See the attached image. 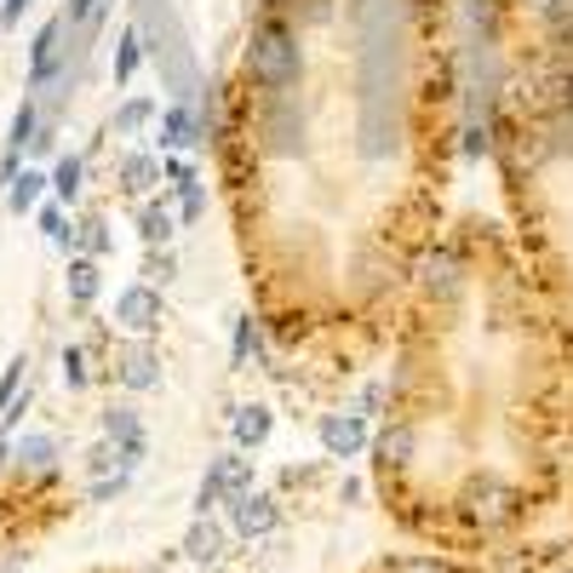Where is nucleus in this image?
<instances>
[{
    "label": "nucleus",
    "mask_w": 573,
    "mask_h": 573,
    "mask_svg": "<svg viewBox=\"0 0 573 573\" xmlns=\"http://www.w3.org/2000/svg\"><path fill=\"white\" fill-rule=\"evenodd\" d=\"M264 373L333 408L385 367L465 156V0H247L202 87Z\"/></svg>",
    "instance_id": "obj_1"
},
{
    "label": "nucleus",
    "mask_w": 573,
    "mask_h": 573,
    "mask_svg": "<svg viewBox=\"0 0 573 573\" xmlns=\"http://www.w3.org/2000/svg\"><path fill=\"white\" fill-rule=\"evenodd\" d=\"M367 470L385 522L425 551H511L568 516V362L500 207L459 202L413 270Z\"/></svg>",
    "instance_id": "obj_2"
},
{
    "label": "nucleus",
    "mask_w": 573,
    "mask_h": 573,
    "mask_svg": "<svg viewBox=\"0 0 573 573\" xmlns=\"http://www.w3.org/2000/svg\"><path fill=\"white\" fill-rule=\"evenodd\" d=\"M465 156L557 321L573 390V0H465ZM573 539V493H568Z\"/></svg>",
    "instance_id": "obj_3"
},
{
    "label": "nucleus",
    "mask_w": 573,
    "mask_h": 573,
    "mask_svg": "<svg viewBox=\"0 0 573 573\" xmlns=\"http://www.w3.org/2000/svg\"><path fill=\"white\" fill-rule=\"evenodd\" d=\"M356 573H573V539L568 534H539L522 539L511 551H482V557H454V551H390L373 557Z\"/></svg>",
    "instance_id": "obj_4"
},
{
    "label": "nucleus",
    "mask_w": 573,
    "mask_h": 573,
    "mask_svg": "<svg viewBox=\"0 0 573 573\" xmlns=\"http://www.w3.org/2000/svg\"><path fill=\"white\" fill-rule=\"evenodd\" d=\"M115 328L127 339H156L167 328V287L149 282H127L115 293Z\"/></svg>",
    "instance_id": "obj_5"
},
{
    "label": "nucleus",
    "mask_w": 573,
    "mask_h": 573,
    "mask_svg": "<svg viewBox=\"0 0 573 573\" xmlns=\"http://www.w3.org/2000/svg\"><path fill=\"white\" fill-rule=\"evenodd\" d=\"M316 436H321V447H328V459H362L373 447V413L328 408V413H316Z\"/></svg>",
    "instance_id": "obj_6"
},
{
    "label": "nucleus",
    "mask_w": 573,
    "mask_h": 573,
    "mask_svg": "<svg viewBox=\"0 0 573 573\" xmlns=\"http://www.w3.org/2000/svg\"><path fill=\"white\" fill-rule=\"evenodd\" d=\"M110 379H115L121 390H133V396L156 390V385H161V356H156V344H149V339H127V344L110 356Z\"/></svg>",
    "instance_id": "obj_7"
},
{
    "label": "nucleus",
    "mask_w": 573,
    "mask_h": 573,
    "mask_svg": "<svg viewBox=\"0 0 573 573\" xmlns=\"http://www.w3.org/2000/svg\"><path fill=\"white\" fill-rule=\"evenodd\" d=\"M64 30H69V18H46L41 23V35L30 41V87L41 92L46 81H53L58 69H69V46H64Z\"/></svg>",
    "instance_id": "obj_8"
},
{
    "label": "nucleus",
    "mask_w": 573,
    "mask_h": 573,
    "mask_svg": "<svg viewBox=\"0 0 573 573\" xmlns=\"http://www.w3.org/2000/svg\"><path fill=\"white\" fill-rule=\"evenodd\" d=\"M156 144H161V156H172V149H202V110L190 104V98H172V104L156 115Z\"/></svg>",
    "instance_id": "obj_9"
},
{
    "label": "nucleus",
    "mask_w": 573,
    "mask_h": 573,
    "mask_svg": "<svg viewBox=\"0 0 573 573\" xmlns=\"http://www.w3.org/2000/svg\"><path fill=\"white\" fill-rule=\"evenodd\" d=\"M115 190L127 195V202H149V195H161V156H149V149H127V156L115 161Z\"/></svg>",
    "instance_id": "obj_10"
},
{
    "label": "nucleus",
    "mask_w": 573,
    "mask_h": 573,
    "mask_svg": "<svg viewBox=\"0 0 573 573\" xmlns=\"http://www.w3.org/2000/svg\"><path fill=\"white\" fill-rule=\"evenodd\" d=\"M230 522H236V534L241 539H264L270 528H276L282 522V511H276V500H270V493H253V488H241V493H230Z\"/></svg>",
    "instance_id": "obj_11"
},
{
    "label": "nucleus",
    "mask_w": 573,
    "mask_h": 573,
    "mask_svg": "<svg viewBox=\"0 0 573 573\" xmlns=\"http://www.w3.org/2000/svg\"><path fill=\"white\" fill-rule=\"evenodd\" d=\"M133 224H138V241H144V247H172V236L184 230V224H179V207H172L167 190L149 195V202H138Z\"/></svg>",
    "instance_id": "obj_12"
},
{
    "label": "nucleus",
    "mask_w": 573,
    "mask_h": 573,
    "mask_svg": "<svg viewBox=\"0 0 573 573\" xmlns=\"http://www.w3.org/2000/svg\"><path fill=\"white\" fill-rule=\"evenodd\" d=\"M64 293H69V310H92L98 293H104V259H87V253H69V270H64Z\"/></svg>",
    "instance_id": "obj_13"
},
{
    "label": "nucleus",
    "mask_w": 573,
    "mask_h": 573,
    "mask_svg": "<svg viewBox=\"0 0 573 573\" xmlns=\"http://www.w3.org/2000/svg\"><path fill=\"white\" fill-rule=\"evenodd\" d=\"M149 58V41H144V23H121V35H115V58H110V75H115V87L127 92L138 81V69Z\"/></svg>",
    "instance_id": "obj_14"
},
{
    "label": "nucleus",
    "mask_w": 573,
    "mask_h": 573,
    "mask_svg": "<svg viewBox=\"0 0 573 573\" xmlns=\"http://www.w3.org/2000/svg\"><path fill=\"white\" fill-rule=\"evenodd\" d=\"M104 436L121 447V465L138 470V459H144V425H138V413L110 402V408H104Z\"/></svg>",
    "instance_id": "obj_15"
},
{
    "label": "nucleus",
    "mask_w": 573,
    "mask_h": 573,
    "mask_svg": "<svg viewBox=\"0 0 573 573\" xmlns=\"http://www.w3.org/2000/svg\"><path fill=\"white\" fill-rule=\"evenodd\" d=\"M247 362H264V328H259L253 310H241L236 328H230V367L247 373Z\"/></svg>",
    "instance_id": "obj_16"
},
{
    "label": "nucleus",
    "mask_w": 573,
    "mask_h": 573,
    "mask_svg": "<svg viewBox=\"0 0 573 573\" xmlns=\"http://www.w3.org/2000/svg\"><path fill=\"white\" fill-rule=\"evenodd\" d=\"M270 431H276V413H270L264 402H241V408H236V419H230L236 447H264V442H270Z\"/></svg>",
    "instance_id": "obj_17"
},
{
    "label": "nucleus",
    "mask_w": 573,
    "mask_h": 573,
    "mask_svg": "<svg viewBox=\"0 0 573 573\" xmlns=\"http://www.w3.org/2000/svg\"><path fill=\"white\" fill-rule=\"evenodd\" d=\"M156 115H161V104H156V98L133 92L127 104H121V110L110 115V133H115V138H138V133H149V127H156Z\"/></svg>",
    "instance_id": "obj_18"
},
{
    "label": "nucleus",
    "mask_w": 573,
    "mask_h": 573,
    "mask_svg": "<svg viewBox=\"0 0 573 573\" xmlns=\"http://www.w3.org/2000/svg\"><path fill=\"white\" fill-rule=\"evenodd\" d=\"M46 190H53V202H81V190H87V161L81 156H75V149H69V156H58L53 161V172H46Z\"/></svg>",
    "instance_id": "obj_19"
},
{
    "label": "nucleus",
    "mask_w": 573,
    "mask_h": 573,
    "mask_svg": "<svg viewBox=\"0 0 573 573\" xmlns=\"http://www.w3.org/2000/svg\"><path fill=\"white\" fill-rule=\"evenodd\" d=\"M41 202H46V172H35V167H23V172H18V179L7 184V213H18V218H23V213H35Z\"/></svg>",
    "instance_id": "obj_20"
},
{
    "label": "nucleus",
    "mask_w": 573,
    "mask_h": 573,
    "mask_svg": "<svg viewBox=\"0 0 573 573\" xmlns=\"http://www.w3.org/2000/svg\"><path fill=\"white\" fill-rule=\"evenodd\" d=\"M110 247H115V236H110V218H104V213H87L81 224H75V253L110 259Z\"/></svg>",
    "instance_id": "obj_21"
},
{
    "label": "nucleus",
    "mask_w": 573,
    "mask_h": 573,
    "mask_svg": "<svg viewBox=\"0 0 573 573\" xmlns=\"http://www.w3.org/2000/svg\"><path fill=\"white\" fill-rule=\"evenodd\" d=\"M190 184H202V167H195L190 149H172V156H161V190L167 195H179Z\"/></svg>",
    "instance_id": "obj_22"
},
{
    "label": "nucleus",
    "mask_w": 573,
    "mask_h": 573,
    "mask_svg": "<svg viewBox=\"0 0 573 573\" xmlns=\"http://www.w3.org/2000/svg\"><path fill=\"white\" fill-rule=\"evenodd\" d=\"M184 551H190L195 562H218V551H224V534H218V522H213V516H195V522H190Z\"/></svg>",
    "instance_id": "obj_23"
},
{
    "label": "nucleus",
    "mask_w": 573,
    "mask_h": 573,
    "mask_svg": "<svg viewBox=\"0 0 573 573\" xmlns=\"http://www.w3.org/2000/svg\"><path fill=\"white\" fill-rule=\"evenodd\" d=\"M35 224H41V236L53 241V247H64V253H75V224H69L64 202H41V207H35Z\"/></svg>",
    "instance_id": "obj_24"
},
{
    "label": "nucleus",
    "mask_w": 573,
    "mask_h": 573,
    "mask_svg": "<svg viewBox=\"0 0 573 573\" xmlns=\"http://www.w3.org/2000/svg\"><path fill=\"white\" fill-rule=\"evenodd\" d=\"M104 12H110V0H64V18H69V30L92 41L98 30H104Z\"/></svg>",
    "instance_id": "obj_25"
},
{
    "label": "nucleus",
    "mask_w": 573,
    "mask_h": 573,
    "mask_svg": "<svg viewBox=\"0 0 573 573\" xmlns=\"http://www.w3.org/2000/svg\"><path fill=\"white\" fill-rule=\"evenodd\" d=\"M138 282L172 287V282H179V253H172V247H144V276Z\"/></svg>",
    "instance_id": "obj_26"
},
{
    "label": "nucleus",
    "mask_w": 573,
    "mask_h": 573,
    "mask_svg": "<svg viewBox=\"0 0 573 573\" xmlns=\"http://www.w3.org/2000/svg\"><path fill=\"white\" fill-rule=\"evenodd\" d=\"M207 207H213L207 179H202V184H190V190H179V224H184V230H195V224L207 218Z\"/></svg>",
    "instance_id": "obj_27"
},
{
    "label": "nucleus",
    "mask_w": 573,
    "mask_h": 573,
    "mask_svg": "<svg viewBox=\"0 0 573 573\" xmlns=\"http://www.w3.org/2000/svg\"><path fill=\"white\" fill-rule=\"evenodd\" d=\"M23 367H30V356H12L7 373H0V419H7V408L18 402V385H23Z\"/></svg>",
    "instance_id": "obj_28"
},
{
    "label": "nucleus",
    "mask_w": 573,
    "mask_h": 573,
    "mask_svg": "<svg viewBox=\"0 0 573 573\" xmlns=\"http://www.w3.org/2000/svg\"><path fill=\"white\" fill-rule=\"evenodd\" d=\"M64 385L69 390L87 385V351H81V344H64Z\"/></svg>",
    "instance_id": "obj_29"
},
{
    "label": "nucleus",
    "mask_w": 573,
    "mask_h": 573,
    "mask_svg": "<svg viewBox=\"0 0 573 573\" xmlns=\"http://www.w3.org/2000/svg\"><path fill=\"white\" fill-rule=\"evenodd\" d=\"M35 7V0H7V7H0V23H7V30H18V23H23V12H30Z\"/></svg>",
    "instance_id": "obj_30"
}]
</instances>
